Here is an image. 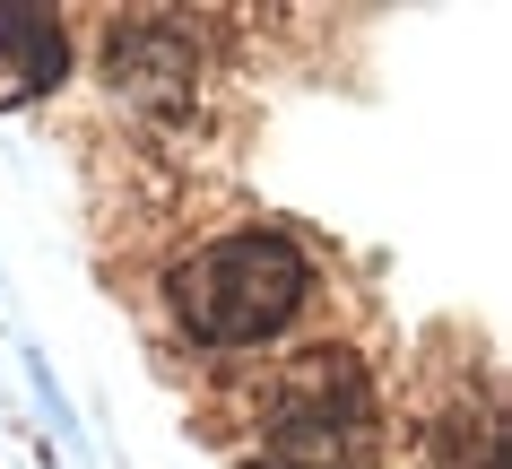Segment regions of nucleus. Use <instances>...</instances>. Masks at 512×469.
<instances>
[{
	"instance_id": "1",
	"label": "nucleus",
	"mask_w": 512,
	"mask_h": 469,
	"mask_svg": "<svg viewBox=\"0 0 512 469\" xmlns=\"http://www.w3.org/2000/svg\"><path fill=\"white\" fill-rule=\"evenodd\" d=\"M165 304L200 348H261L313 304V252L278 226H235L174 261Z\"/></svg>"
},
{
	"instance_id": "2",
	"label": "nucleus",
	"mask_w": 512,
	"mask_h": 469,
	"mask_svg": "<svg viewBox=\"0 0 512 469\" xmlns=\"http://www.w3.org/2000/svg\"><path fill=\"white\" fill-rule=\"evenodd\" d=\"M261 469H382V400L348 348H296L261 383Z\"/></svg>"
},
{
	"instance_id": "3",
	"label": "nucleus",
	"mask_w": 512,
	"mask_h": 469,
	"mask_svg": "<svg viewBox=\"0 0 512 469\" xmlns=\"http://www.w3.org/2000/svg\"><path fill=\"white\" fill-rule=\"evenodd\" d=\"M105 79H113V96H131V105H148V113H183L191 105V35L165 27V18L113 27Z\"/></svg>"
},
{
	"instance_id": "4",
	"label": "nucleus",
	"mask_w": 512,
	"mask_h": 469,
	"mask_svg": "<svg viewBox=\"0 0 512 469\" xmlns=\"http://www.w3.org/2000/svg\"><path fill=\"white\" fill-rule=\"evenodd\" d=\"M61 70H70V35L53 9H0V113L61 87Z\"/></svg>"
}]
</instances>
